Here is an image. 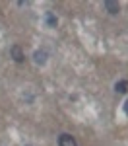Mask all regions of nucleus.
<instances>
[{
  "label": "nucleus",
  "mask_w": 128,
  "mask_h": 146,
  "mask_svg": "<svg viewBox=\"0 0 128 146\" xmlns=\"http://www.w3.org/2000/svg\"><path fill=\"white\" fill-rule=\"evenodd\" d=\"M103 8L109 12L111 16H116V14L120 12V4H118V2H113V0H105V2H103Z\"/></svg>",
  "instance_id": "nucleus-4"
},
{
  "label": "nucleus",
  "mask_w": 128,
  "mask_h": 146,
  "mask_svg": "<svg viewBox=\"0 0 128 146\" xmlns=\"http://www.w3.org/2000/svg\"><path fill=\"white\" fill-rule=\"evenodd\" d=\"M124 113H126V115H128V100L124 101Z\"/></svg>",
  "instance_id": "nucleus-7"
},
{
  "label": "nucleus",
  "mask_w": 128,
  "mask_h": 146,
  "mask_svg": "<svg viewBox=\"0 0 128 146\" xmlns=\"http://www.w3.org/2000/svg\"><path fill=\"white\" fill-rule=\"evenodd\" d=\"M47 58H49V53H47L45 49H37V51L33 53V62L39 64V66L47 64Z\"/></svg>",
  "instance_id": "nucleus-3"
},
{
  "label": "nucleus",
  "mask_w": 128,
  "mask_h": 146,
  "mask_svg": "<svg viewBox=\"0 0 128 146\" xmlns=\"http://www.w3.org/2000/svg\"><path fill=\"white\" fill-rule=\"evenodd\" d=\"M115 92L116 94H126L128 92V80H118L115 84Z\"/></svg>",
  "instance_id": "nucleus-6"
},
{
  "label": "nucleus",
  "mask_w": 128,
  "mask_h": 146,
  "mask_svg": "<svg viewBox=\"0 0 128 146\" xmlns=\"http://www.w3.org/2000/svg\"><path fill=\"white\" fill-rule=\"evenodd\" d=\"M10 56L14 58V62H18V64L25 62V53L22 51V47H20V45H12L10 47Z\"/></svg>",
  "instance_id": "nucleus-1"
},
{
  "label": "nucleus",
  "mask_w": 128,
  "mask_h": 146,
  "mask_svg": "<svg viewBox=\"0 0 128 146\" xmlns=\"http://www.w3.org/2000/svg\"><path fill=\"white\" fill-rule=\"evenodd\" d=\"M58 146H80V144H78V140H76L72 135L62 133V135L58 136Z\"/></svg>",
  "instance_id": "nucleus-2"
},
{
  "label": "nucleus",
  "mask_w": 128,
  "mask_h": 146,
  "mask_svg": "<svg viewBox=\"0 0 128 146\" xmlns=\"http://www.w3.org/2000/svg\"><path fill=\"white\" fill-rule=\"evenodd\" d=\"M45 25H47V27H51V29L58 25V18H56V14H54L53 10L45 12Z\"/></svg>",
  "instance_id": "nucleus-5"
}]
</instances>
